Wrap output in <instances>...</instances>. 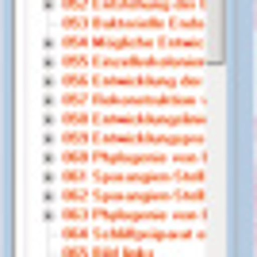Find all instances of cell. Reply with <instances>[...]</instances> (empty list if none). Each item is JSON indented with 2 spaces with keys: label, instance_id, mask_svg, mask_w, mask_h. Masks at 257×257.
I'll return each instance as SVG.
<instances>
[{
  "label": "cell",
  "instance_id": "3",
  "mask_svg": "<svg viewBox=\"0 0 257 257\" xmlns=\"http://www.w3.org/2000/svg\"><path fill=\"white\" fill-rule=\"evenodd\" d=\"M253 20H257V0H253Z\"/></svg>",
  "mask_w": 257,
  "mask_h": 257
},
{
  "label": "cell",
  "instance_id": "1",
  "mask_svg": "<svg viewBox=\"0 0 257 257\" xmlns=\"http://www.w3.org/2000/svg\"><path fill=\"white\" fill-rule=\"evenodd\" d=\"M253 161H257V123H253Z\"/></svg>",
  "mask_w": 257,
  "mask_h": 257
},
{
  "label": "cell",
  "instance_id": "2",
  "mask_svg": "<svg viewBox=\"0 0 257 257\" xmlns=\"http://www.w3.org/2000/svg\"><path fill=\"white\" fill-rule=\"evenodd\" d=\"M253 223H257V188H253Z\"/></svg>",
  "mask_w": 257,
  "mask_h": 257
},
{
  "label": "cell",
  "instance_id": "4",
  "mask_svg": "<svg viewBox=\"0 0 257 257\" xmlns=\"http://www.w3.org/2000/svg\"><path fill=\"white\" fill-rule=\"evenodd\" d=\"M253 257H257V238H253Z\"/></svg>",
  "mask_w": 257,
  "mask_h": 257
}]
</instances>
